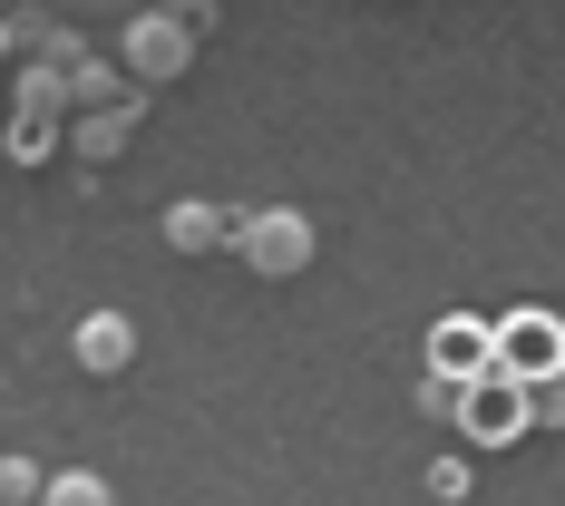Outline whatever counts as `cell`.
<instances>
[{"mask_svg": "<svg viewBox=\"0 0 565 506\" xmlns=\"http://www.w3.org/2000/svg\"><path fill=\"white\" fill-rule=\"evenodd\" d=\"M127 88H137V78L108 68V58H78V68H68V108H108V98H127Z\"/></svg>", "mask_w": 565, "mask_h": 506, "instance_id": "10", "label": "cell"}, {"mask_svg": "<svg viewBox=\"0 0 565 506\" xmlns=\"http://www.w3.org/2000/svg\"><path fill=\"white\" fill-rule=\"evenodd\" d=\"M234 254H244L264 282H292L302 263H312V215H292V205H264V215H244V225H234Z\"/></svg>", "mask_w": 565, "mask_h": 506, "instance_id": "3", "label": "cell"}, {"mask_svg": "<svg viewBox=\"0 0 565 506\" xmlns=\"http://www.w3.org/2000/svg\"><path fill=\"white\" fill-rule=\"evenodd\" d=\"M40 487H50V477H40L30 457H0V506H40Z\"/></svg>", "mask_w": 565, "mask_h": 506, "instance_id": "14", "label": "cell"}, {"mask_svg": "<svg viewBox=\"0 0 565 506\" xmlns=\"http://www.w3.org/2000/svg\"><path fill=\"white\" fill-rule=\"evenodd\" d=\"M117 68H127L137 88H167V78L195 68V30H185L175 10H137V20H127V40H117Z\"/></svg>", "mask_w": 565, "mask_h": 506, "instance_id": "2", "label": "cell"}, {"mask_svg": "<svg viewBox=\"0 0 565 506\" xmlns=\"http://www.w3.org/2000/svg\"><path fill=\"white\" fill-rule=\"evenodd\" d=\"M40 506H117L108 477H88V467H58L50 487H40Z\"/></svg>", "mask_w": 565, "mask_h": 506, "instance_id": "12", "label": "cell"}, {"mask_svg": "<svg viewBox=\"0 0 565 506\" xmlns=\"http://www.w3.org/2000/svg\"><path fill=\"white\" fill-rule=\"evenodd\" d=\"M68 351H78V370H98V380H117V370H137V322H127V312H88Z\"/></svg>", "mask_w": 565, "mask_h": 506, "instance_id": "6", "label": "cell"}, {"mask_svg": "<svg viewBox=\"0 0 565 506\" xmlns=\"http://www.w3.org/2000/svg\"><path fill=\"white\" fill-rule=\"evenodd\" d=\"M458 399H468V380H458V370H429V380H419V419L458 429Z\"/></svg>", "mask_w": 565, "mask_h": 506, "instance_id": "13", "label": "cell"}, {"mask_svg": "<svg viewBox=\"0 0 565 506\" xmlns=\"http://www.w3.org/2000/svg\"><path fill=\"white\" fill-rule=\"evenodd\" d=\"M50 147H58V127H40V117H10V127H0V157H10V166H40Z\"/></svg>", "mask_w": 565, "mask_h": 506, "instance_id": "11", "label": "cell"}, {"mask_svg": "<svg viewBox=\"0 0 565 506\" xmlns=\"http://www.w3.org/2000/svg\"><path fill=\"white\" fill-rule=\"evenodd\" d=\"M488 370H508V380H546V370H565V322L556 312H498L488 322Z\"/></svg>", "mask_w": 565, "mask_h": 506, "instance_id": "1", "label": "cell"}, {"mask_svg": "<svg viewBox=\"0 0 565 506\" xmlns=\"http://www.w3.org/2000/svg\"><path fill=\"white\" fill-rule=\"evenodd\" d=\"M157 10H175V20H185V30H195V40H205V30H215V0H157Z\"/></svg>", "mask_w": 565, "mask_h": 506, "instance_id": "15", "label": "cell"}, {"mask_svg": "<svg viewBox=\"0 0 565 506\" xmlns=\"http://www.w3.org/2000/svg\"><path fill=\"white\" fill-rule=\"evenodd\" d=\"M0 58H10V20H0Z\"/></svg>", "mask_w": 565, "mask_h": 506, "instance_id": "16", "label": "cell"}, {"mask_svg": "<svg viewBox=\"0 0 565 506\" xmlns=\"http://www.w3.org/2000/svg\"><path fill=\"white\" fill-rule=\"evenodd\" d=\"M234 225H244L234 205H175V215H167V244H175V254H215V244H234Z\"/></svg>", "mask_w": 565, "mask_h": 506, "instance_id": "8", "label": "cell"}, {"mask_svg": "<svg viewBox=\"0 0 565 506\" xmlns=\"http://www.w3.org/2000/svg\"><path fill=\"white\" fill-rule=\"evenodd\" d=\"M458 429H468L478 449H516V439L536 429L526 380H508V370H478V380H468V399H458Z\"/></svg>", "mask_w": 565, "mask_h": 506, "instance_id": "4", "label": "cell"}, {"mask_svg": "<svg viewBox=\"0 0 565 506\" xmlns=\"http://www.w3.org/2000/svg\"><path fill=\"white\" fill-rule=\"evenodd\" d=\"M10 117L58 127V117H68V78H58V68H40V58H20V108H10Z\"/></svg>", "mask_w": 565, "mask_h": 506, "instance_id": "9", "label": "cell"}, {"mask_svg": "<svg viewBox=\"0 0 565 506\" xmlns=\"http://www.w3.org/2000/svg\"><path fill=\"white\" fill-rule=\"evenodd\" d=\"M429 370H458V380H478V370H488V322H478V312H449V322H429Z\"/></svg>", "mask_w": 565, "mask_h": 506, "instance_id": "7", "label": "cell"}, {"mask_svg": "<svg viewBox=\"0 0 565 506\" xmlns=\"http://www.w3.org/2000/svg\"><path fill=\"white\" fill-rule=\"evenodd\" d=\"M137 117H147V88H127V98H108V108H78V127H68V147H78L88 166H108V157H127Z\"/></svg>", "mask_w": 565, "mask_h": 506, "instance_id": "5", "label": "cell"}]
</instances>
